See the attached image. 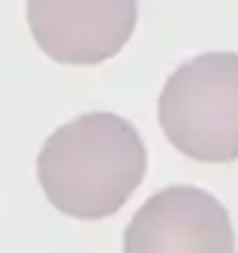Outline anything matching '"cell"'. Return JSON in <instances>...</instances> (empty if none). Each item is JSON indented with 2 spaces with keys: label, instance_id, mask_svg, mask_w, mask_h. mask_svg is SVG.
I'll use <instances>...</instances> for the list:
<instances>
[{
  "label": "cell",
  "instance_id": "1",
  "mask_svg": "<svg viewBox=\"0 0 238 253\" xmlns=\"http://www.w3.org/2000/svg\"><path fill=\"white\" fill-rule=\"evenodd\" d=\"M38 182L58 213L76 220L114 215L147 172V147L132 122L109 112L81 114L43 142Z\"/></svg>",
  "mask_w": 238,
  "mask_h": 253
},
{
  "label": "cell",
  "instance_id": "3",
  "mask_svg": "<svg viewBox=\"0 0 238 253\" xmlns=\"http://www.w3.org/2000/svg\"><path fill=\"white\" fill-rule=\"evenodd\" d=\"M137 15V0H26L36 46L66 66H96L114 58L132 38Z\"/></svg>",
  "mask_w": 238,
  "mask_h": 253
},
{
  "label": "cell",
  "instance_id": "2",
  "mask_svg": "<svg viewBox=\"0 0 238 253\" xmlns=\"http://www.w3.org/2000/svg\"><path fill=\"white\" fill-rule=\"evenodd\" d=\"M157 119L172 147L190 160H238V53L218 51L172 71L157 101Z\"/></svg>",
  "mask_w": 238,
  "mask_h": 253
},
{
  "label": "cell",
  "instance_id": "4",
  "mask_svg": "<svg viewBox=\"0 0 238 253\" xmlns=\"http://www.w3.org/2000/svg\"><path fill=\"white\" fill-rule=\"evenodd\" d=\"M127 253L236 251L226 205L192 185H170L147 198L124 230Z\"/></svg>",
  "mask_w": 238,
  "mask_h": 253
}]
</instances>
